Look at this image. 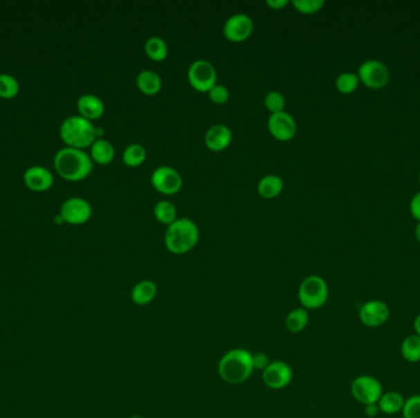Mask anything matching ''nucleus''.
I'll return each mask as SVG.
<instances>
[{"instance_id":"f257e3e1","label":"nucleus","mask_w":420,"mask_h":418,"mask_svg":"<svg viewBox=\"0 0 420 418\" xmlns=\"http://www.w3.org/2000/svg\"><path fill=\"white\" fill-rule=\"evenodd\" d=\"M252 352L245 348H232L220 359L219 377L229 384H242L253 374Z\"/></svg>"},{"instance_id":"f03ea898","label":"nucleus","mask_w":420,"mask_h":418,"mask_svg":"<svg viewBox=\"0 0 420 418\" xmlns=\"http://www.w3.org/2000/svg\"><path fill=\"white\" fill-rule=\"evenodd\" d=\"M201 232L194 221L190 218H177L165 232V247L170 253L182 256L191 251L199 242Z\"/></svg>"},{"instance_id":"7ed1b4c3","label":"nucleus","mask_w":420,"mask_h":418,"mask_svg":"<svg viewBox=\"0 0 420 418\" xmlns=\"http://www.w3.org/2000/svg\"><path fill=\"white\" fill-rule=\"evenodd\" d=\"M55 167L64 180L77 182L85 180L91 173L93 160L80 149L64 147L55 155Z\"/></svg>"},{"instance_id":"20e7f679","label":"nucleus","mask_w":420,"mask_h":418,"mask_svg":"<svg viewBox=\"0 0 420 418\" xmlns=\"http://www.w3.org/2000/svg\"><path fill=\"white\" fill-rule=\"evenodd\" d=\"M60 137L68 146L82 150L96 142L98 129L93 126L91 120L82 115H71L60 125Z\"/></svg>"},{"instance_id":"39448f33","label":"nucleus","mask_w":420,"mask_h":418,"mask_svg":"<svg viewBox=\"0 0 420 418\" xmlns=\"http://www.w3.org/2000/svg\"><path fill=\"white\" fill-rule=\"evenodd\" d=\"M298 297L301 307L307 310H316L322 308L327 303L329 297V288L323 277L311 275L302 280L299 286Z\"/></svg>"},{"instance_id":"423d86ee","label":"nucleus","mask_w":420,"mask_h":418,"mask_svg":"<svg viewBox=\"0 0 420 418\" xmlns=\"http://www.w3.org/2000/svg\"><path fill=\"white\" fill-rule=\"evenodd\" d=\"M187 79L196 91L208 93L217 85L218 73L210 61L197 59L188 68Z\"/></svg>"},{"instance_id":"0eeeda50","label":"nucleus","mask_w":420,"mask_h":418,"mask_svg":"<svg viewBox=\"0 0 420 418\" xmlns=\"http://www.w3.org/2000/svg\"><path fill=\"white\" fill-rule=\"evenodd\" d=\"M351 395L361 405L377 403L383 394L381 381L372 375L363 374L356 377L350 386Z\"/></svg>"},{"instance_id":"6e6552de","label":"nucleus","mask_w":420,"mask_h":418,"mask_svg":"<svg viewBox=\"0 0 420 418\" xmlns=\"http://www.w3.org/2000/svg\"><path fill=\"white\" fill-rule=\"evenodd\" d=\"M150 182L153 184L154 189L164 196L177 194L183 185V180L180 172L170 166H158L154 169Z\"/></svg>"},{"instance_id":"1a4fd4ad","label":"nucleus","mask_w":420,"mask_h":418,"mask_svg":"<svg viewBox=\"0 0 420 418\" xmlns=\"http://www.w3.org/2000/svg\"><path fill=\"white\" fill-rule=\"evenodd\" d=\"M358 77L366 87L372 90H381L390 82V70L386 64L380 60H365L359 66Z\"/></svg>"},{"instance_id":"9d476101","label":"nucleus","mask_w":420,"mask_h":418,"mask_svg":"<svg viewBox=\"0 0 420 418\" xmlns=\"http://www.w3.org/2000/svg\"><path fill=\"white\" fill-rule=\"evenodd\" d=\"M391 316V310L387 303L380 299H372L359 308V321L366 327H380L387 323Z\"/></svg>"},{"instance_id":"9b49d317","label":"nucleus","mask_w":420,"mask_h":418,"mask_svg":"<svg viewBox=\"0 0 420 418\" xmlns=\"http://www.w3.org/2000/svg\"><path fill=\"white\" fill-rule=\"evenodd\" d=\"M294 378V372L289 364L284 361H273L268 364L267 368L262 372L264 386L272 390H282L290 386Z\"/></svg>"},{"instance_id":"f8f14e48","label":"nucleus","mask_w":420,"mask_h":418,"mask_svg":"<svg viewBox=\"0 0 420 418\" xmlns=\"http://www.w3.org/2000/svg\"><path fill=\"white\" fill-rule=\"evenodd\" d=\"M255 23L251 17L246 14H235L225 21L223 33L230 42L241 44L251 37Z\"/></svg>"},{"instance_id":"ddd939ff","label":"nucleus","mask_w":420,"mask_h":418,"mask_svg":"<svg viewBox=\"0 0 420 418\" xmlns=\"http://www.w3.org/2000/svg\"><path fill=\"white\" fill-rule=\"evenodd\" d=\"M268 131L278 142H290L298 133V124L294 117L284 111L280 113L271 114L268 120Z\"/></svg>"},{"instance_id":"4468645a","label":"nucleus","mask_w":420,"mask_h":418,"mask_svg":"<svg viewBox=\"0 0 420 418\" xmlns=\"http://www.w3.org/2000/svg\"><path fill=\"white\" fill-rule=\"evenodd\" d=\"M93 215V209L88 200L82 198H71L60 207V216L64 222L82 225L88 222Z\"/></svg>"},{"instance_id":"2eb2a0df","label":"nucleus","mask_w":420,"mask_h":418,"mask_svg":"<svg viewBox=\"0 0 420 418\" xmlns=\"http://www.w3.org/2000/svg\"><path fill=\"white\" fill-rule=\"evenodd\" d=\"M232 142V131L228 125L215 124L210 126L204 136V144L208 150L221 152L226 150Z\"/></svg>"},{"instance_id":"dca6fc26","label":"nucleus","mask_w":420,"mask_h":418,"mask_svg":"<svg viewBox=\"0 0 420 418\" xmlns=\"http://www.w3.org/2000/svg\"><path fill=\"white\" fill-rule=\"evenodd\" d=\"M25 184L35 191H44L53 184V175L42 166H33L25 172Z\"/></svg>"},{"instance_id":"f3484780","label":"nucleus","mask_w":420,"mask_h":418,"mask_svg":"<svg viewBox=\"0 0 420 418\" xmlns=\"http://www.w3.org/2000/svg\"><path fill=\"white\" fill-rule=\"evenodd\" d=\"M77 111L84 118L95 120L101 118L104 113V104L101 98L95 95H82L77 99Z\"/></svg>"},{"instance_id":"a211bd4d","label":"nucleus","mask_w":420,"mask_h":418,"mask_svg":"<svg viewBox=\"0 0 420 418\" xmlns=\"http://www.w3.org/2000/svg\"><path fill=\"white\" fill-rule=\"evenodd\" d=\"M158 294V286L152 280H142L131 288V302L137 305H147L152 303Z\"/></svg>"},{"instance_id":"6ab92c4d","label":"nucleus","mask_w":420,"mask_h":418,"mask_svg":"<svg viewBox=\"0 0 420 418\" xmlns=\"http://www.w3.org/2000/svg\"><path fill=\"white\" fill-rule=\"evenodd\" d=\"M284 189V182L282 177H279L277 174H267L261 178L257 185L258 194L262 196L263 199L272 200L278 198Z\"/></svg>"},{"instance_id":"aec40b11","label":"nucleus","mask_w":420,"mask_h":418,"mask_svg":"<svg viewBox=\"0 0 420 418\" xmlns=\"http://www.w3.org/2000/svg\"><path fill=\"white\" fill-rule=\"evenodd\" d=\"M137 87L140 93L147 96H155L163 88V80L158 73L143 70L137 76Z\"/></svg>"},{"instance_id":"412c9836","label":"nucleus","mask_w":420,"mask_h":418,"mask_svg":"<svg viewBox=\"0 0 420 418\" xmlns=\"http://www.w3.org/2000/svg\"><path fill=\"white\" fill-rule=\"evenodd\" d=\"M404 401L405 399L399 391H387L382 394V397L377 402V406L380 408V412L385 415H396L402 412Z\"/></svg>"},{"instance_id":"4be33fe9","label":"nucleus","mask_w":420,"mask_h":418,"mask_svg":"<svg viewBox=\"0 0 420 418\" xmlns=\"http://www.w3.org/2000/svg\"><path fill=\"white\" fill-rule=\"evenodd\" d=\"M309 321H310L309 310L299 307L291 310L289 314L286 315L285 327L291 334H299L305 330L306 326L309 325Z\"/></svg>"},{"instance_id":"5701e85b","label":"nucleus","mask_w":420,"mask_h":418,"mask_svg":"<svg viewBox=\"0 0 420 418\" xmlns=\"http://www.w3.org/2000/svg\"><path fill=\"white\" fill-rule=\"evenodd\" d=\"M144 50H145L147 58L156 63L164 61L169 55L167 44L163 38L158 37V36L147 38L145 46H144Z\"/></svg>"},{"instance_id":"b1692460","label":"nucleus","mask_w":420,"mask_h":418,"mask_svg":"<svg viewBox=\"0 0 420 418\" xmlns=\"http://www.w3.org/2000/svg\"><path fill=\"white\" fill-rule=\"evenodd\" d=\"M91 158L98 164H109L113 161L116 151L111 142L104 139H96L91 145Z\"/></svg>"},{"instance_id":"393cba45","label":"nucleus","mask_w":420,"mask_h":418,"mask_svg":"<svg viewBox=\"0 0 420 418\" xmlns=\"http://www.w3.org/2000/svg\"><path fill=\"white\" fill-rule=\"evenodd\" d=\"M401 354L410 363L420 362V337L415 334L405 337L401 345Z\"/></svg>"},{"instance_id":"a878e982","label":"nucleus","mask_w":420,"mask_h":418,"mask_svg":"<svg viewBox=\"0 0 420 418\" xmlns=\"http://www.w3.org/2000/svg\"><path fill=\"white\" fill-rule=\"evenodd\" d=\"M154 216L158 222L169 226L177 220V209L175 204L169 200H161L156 202L154 207Z\"/></svg>"},{"instance_id":"bb28decb","label":"nucleus","mask_w":420,"mask_h":418,"mask_svg":"<svg viewBox=\"0 0 420 418\" xmlns=\"http://www.w3.org/2000/svg\"><path fill=\"white\" fill-rule=\"evenodd\" d=\"M147 160V150L140 144H131L123 152V162L128 167L136 169L142 166Z\"/></svg>"},{"instance_id":"cd10ccee","label":"nucleus","mask_w":420,"mask_h":418,"mask_svg":"<svg viewBox=\"0 0 420 418\" xmlns=\"http://www.w3.org/2000/svg\"><path fill=\"white\" fill-rule=\"evenodd\" d=\"M359 77L353 73H343L337 77L336 80V87L339 93L343 95H350L355 93V90L359 86Z\"/></svg>"},{"instance_id":"c85d7f7f","label":"nucleus","mask_w":420,"mask_h":418,"mask_svg":"<svg viewBox=\"0 0 420 418\" xmlns=\"http://www.w3.org/2000/svg\"><path fill=\"white\" fill-rule=\"evenodd\" d=\"M19 82L14 76L0 74V97H15L19 93Z\"/></svg>"},{"instance_id":"c756f323","label":"nucleus","mask_w":420,"mask_h":418,"mask_svg":"<svg viewBox=\"0 0 420 418\" xmlns=\"http://www.w3.org/2000/svg\"><path fill=\"white\" fill-rule=\"evenodd\" d=\"M264 107L271 114L280 113L285 108V97L279 91H271L264 97Z\"/></svg>"},{"instance_id":"7c9ffc66","label":"nucleus","mask_w":420,"mask_h":418,"mask_svg":"<svg viewBox=\"0 0 420 418\" xmlns=\"http://www.w3.org/2000/svg\"><path fill=\"white\" fill-rule=\"evenodd\" d=\"M293 6L295 10L304 15H313L325 6L323 0H294Z\"/></svg>"},{"instance_id":"2f4dec72","label":"nucleus","mask_w":420,"mask_h":418,"mask_svg":"<svg viewBox=\"0 0 420 418\" xmlns=\"http://www.w3.org/2000/svg\"><path fill=\"white\" fill-rule=\"evenodd\" d=\"M402 415L403 418H420V395H412L405 399Z\"/></svg>"},{"instance_id":"473e14b6","label":"nucleus","mask_w":420,"mask_h":418,"mask_svg":"<svg viewBox=\"0 0 420 418\" xmlns=\"http://www.w3.org/2000/svg\"><path fill=\"white\" fill-rule=\"evenodd\" d=\"M209 99L215 104H225L230 99V93L228 87L217 84L208 93Z\"/></svg>"},{"instance_id":"72a5a7b5","label":"nucleus","mask_w":420,"mask_h":418,"mask_svg":"<svg viewBox=\"0 0 420 418\" xmlns=\"http://www.w3.org/2000/svg\"><path fill=\"white\" fill-rule=\"evenodd\" d=\"M269 363H271V361H269V356H268L267 353H252V364H253V370H261V372H263V370L267 368L268 364Z\"/></svg>"},{"instance_id":"f704fd0d","label":"nucleus","mask_w":420,"mask_h":418,"mask_svg":"<svg viewBox=\"0 0 420 418\" xmlns=\"http://www.w3.org/2000/svg\"><path fill=\"white\" fill-rule=\"evenodd\" d=\"M410 211L412 213V216L420 222V191L419 193H417L413 198H412V200H410Z\"/></svg>"},{"instance_id":"c9c22d12","label":"nucleus","mask_w":420,"mask_h":418,"mask_svg":"<svg viewBox=\"0 0 420 418\" xmlns=\"http://www.w3.org/2000/svg\"><path fill=\"white\" fill-rule=\"evenodd\" d=\"M266 4L269 8H272L273 10H282L283 8L289 4V1L288 0H267Z\"/></svg>"},{"instance_id":"e433bc0d","label":"nucleus","mask_w":420,"mask_h":418,"mask_svg":"<svg viewBox=\"0 0 420 418\" xmlns=\"http://www.w3.org/2000/svg\"><path fill=\"white\" fill-rule=\"evenodd\" d=\"M364 408H364V412H365L366 417L375 418L380 413V408L377 406V403H370V405H366Z\"/></svg>"},{"instance_id":"4c0bfd02","label":"nucleus","mask_w":420,"mask_h":418,"mask_svg":"<svg viewBox=\"0 0 420 418\" xmlns=\"http://www.w3.org/2000/svg\"><path fill=\"white\" fill-rule=\"evenodd\" d=\"M413 327H414L415 335L420 337V314L415 316L414 321H413Z\"/></svg>"},{"instance_id":"58836bf2","label":"nucleus","mask_w":420,"mask_h":418,"mask_svg":"<svg viewBox=\"0 0 420 418\" xmlns=\"http://www.w3.org/2000/svg\"><path fill=\"white\" fill-rule=\"evenodd\" d=\"M414 234L417 240H418V242H420V222H418V225L415 226Z\"/></svg>"},{"instance_id":"ea45409f","label":"nucleus","mask_w":420,"mask_h":418,"mask_svg":"<svg viewBox=\"0 0 420 418\" xmlns=\"http://www.w3.org/2000/svg\"><path fill=\"white\" fill-rule=\"evenodd\" d=\"M55 222L57 223H62V222H64V220H63V218H62V216H57V218H55Z\"/></svg>"},{"instance_id":"a19ab883","label":"nucleus","mask_w":420,"mask_h":418,"mask_svg":"<svg viewBox=\"0 0 420 418\" xmlns=\"http://www.w3.org/2000/svg\"><path fill=\"white\" fill-rule=\"evenodd\" d=\"M128 418H144V417H142V416H131V417H128Z\"/></svg>"},{"instance_id":"79ce46f5","label":"nucleus","mask_w":420,"mask_h":418,"mask_svg":"<svg viewBox=\"0 0 420 418\" xmlns=\"http://www.w3.org/2000/svg\"><path fill=\"white\" fill-rule=\"evenodd\" d=\"M419 182H420V172H419Z\"/></svg>"}]
</instances>
